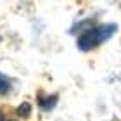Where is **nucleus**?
I'll list each match as a JSON object with an SVG mask.
<instances>
[{
    "mask_svg": "<svg viewBox=\"0 0 121 121\" xmlns=\"http://www.w3.org/2000/svg\"><path fill=\"white\" fill-rule=\"evenodd\" d=\"M118 31V26L114 23H102V24H93L88 28L81 30L78 38H76V45L80 50L90 52L99 45H102L104 42H107L114 33Z\"/></svg>",
    "mask_w": 121,
    "mask_h": 121,
    "instance_id": "nucleus-1",
    "label": "nucleus"
},
{
    "mask_svg": "<svg viewBox=\"0 0 121 121\" xmlns=\"http://www.w3.org/2000/svg\"><path fill=\"white\" fill-rule=\"evenodd\" d=\"M56 102H57V95L54 93V95H43V93H40L38 95V106H40L43 111H50V109L56 107Z\"/></svg>",
    "mask_w": 121,
    "mask_h": 121,
    "instance_id": "nucleus-2",
    "label": "nucleus"
},
{
    "mask_svg": "<svg viewBox=\"0 0 121 121\" xmlns=\"http://www.w3.org/2000/svg\"><path fill=\"white\" fill-rule=\"evenodd\" d=\"M12 90V81L7 74L0 73V95H7V93Z\"/></svg>",
    "mask_w": 121,
    "mask_h": 121,
    "instance_id": "nucleus-3",
    "label": "nucleus"
},
{
    "mask_svg": "<svg viewBox=\"0 0 121 121\" xmlns=\"http://www.w3.org/2000/svg\"><path fill=\"white\" fill-rule=\"evenodd\" d=\"M16 112H17V116H24V118H28L30 114H31V106H30V102H23L17 109H16Z\"/></svg>",
    "mask_w": 121,
    "mask_h": 121,
    "instance_id": "nucleus-4",
    "label": "nucleus"
},
{
    "mask_svg": "<svg viewBox=\"0 0 121 121\" xmlns=\"http://www.w3.org/2000/svg\"><path fill=\"white\" fill-rule=\"evenodd\" d=\"M0 121H14V119H9L7 116H4V114H2V111H0Z\"/></svg>",
    "mask_w": 121,
    "mask_h": 121,
    "instance_id": "nucleus-5",
    "label": "nucleus"
}]
</instances>
